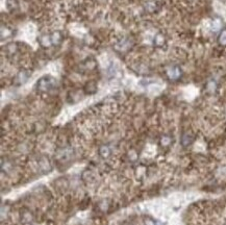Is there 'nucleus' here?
<instances>
[{
    "mask_svg": "<svg viewBox=\"0 0 226 225\" xmlns=\"http://www.w3.org/2000/svg\"><path fill=\"white\" fill-rule=\"evenodd\" d=\"M50 38H51V42L54 45H59L63 41V35L59 31H54L52 35L50 36Z\"/></svg>",
    "mask_w": 226,
    "mask_h": 225,
    "instance_id": "1",
    "label": "nucleus"
},
{
    "mask_svg": "<svg viewBox=\"0 0 226 225\" xmlns=\"http://www.w3.org/2000/svg\"><path fill=\"white\" fill-rule=\"evenodd\" d=\"M168 75L170 76V78L175 79L180 75V70L177 67H172L168 70Z\"/></svg>",
    "mask_w": 226,
    "mask_h": 225,
    "instance_id": "3",
    "label": "nucleus"
},
{
    "mask_svg": "<svg viewBox=\"0 0 226 225\" xmlns=\"http://www.w3.org/2000/svg\"><path fill=\"white\" fill-rule=\"evenodd\" d=\"M40 44H41L43 47H48V46H50V45L52 44V42H51L50 36H47V35L42 36L41 38H40Z\"/></svg>",
    "mask_w": 226,
    "mask_h": 225,
    "instance_id": "2",
    "label": "nucleus"
},
{
    "mask_svg": "<svg viewBox=\"0 0 226 225\" xmlns=\"http://www.w3.org/2000/svg\"><path fill=\"white\" fill-rule=\"evenodd\" d=\"M35 27L33 26V25H27V27L25 28V35L28 39H33V36H35Z\"/></svg>",
    "mask_w": 226,
    "mask_h": 225,
    "instance_id": "4",
    "label": "nucleus"
},
{
    "mask_svg": "<svg viewBox=\"0 0 226 225\" xmlns=\"http://www.w3.org/2000/svg\"><path fill=\"white\" fill-rule=\"evenodd\" d=\"M154 43H155L156 46H163V45H164V43H165L164 37H163L162 35H157L156 38H155V41H154Z\"/></svg>",
    "mask_w": 226,
    "mask_h": 225,
    "instance_id": "6",
    "label": "nucleus"
},
{
    "mask_svg": "<svg viewBox=\"0 0 226 225\" xmlns=\"http://www.w3.org/2000/svg\"><path fill=\"white\" fill-rule=\"evenodd\" d=\"M218 41H219L220 44L222 45V46H225V45H226V29L221 31V33H220V36H219Z\"/></svg>",
    "mask_w": 226,
    "mask_h": 225,
    "instance_id": "5",
    "label": "nucleus"
}]
</instances>
